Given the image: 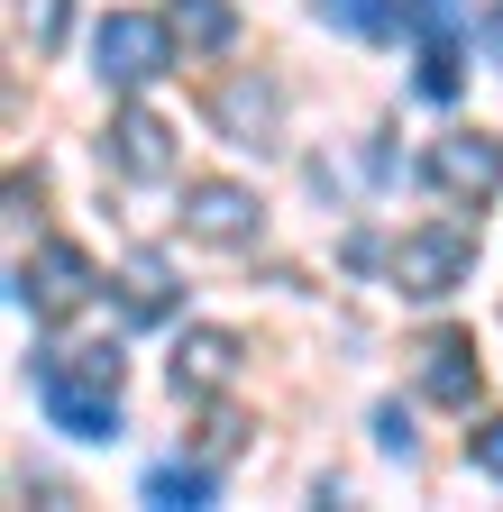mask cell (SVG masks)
I'll return each instance as SVG.
<instances>
[{"label":"cell","mask_w":503,"mask_h":512,"mask_svg":"<svg viewBox=\"0 0 503 512\" xmlns=\"http://www.w3.org/2000/svg\"><path fill=\"white\" fill-rule=\"evenodd\" d=\"M37 403L74 439H119V348H74L37 366Z\"/></svg>","instance_id":"cell-1"},{"label":"cell","mask_w":503,"mask_h":512,"mask_svg":"<svg viewBox=\"0 0 503 512\" xmlns=\"http://www.w3.org/2000/svg\"><path fill=\"white\" fill-rule=\"evenodd\" d=\"M385 266H394V284H403L412 302H439V293H458V284H467V266H476V229H458V220L403 229Z\"/></svg>","instance_id":"cell-2"},{"label":"cell","mask_w":503,"mask_h":512,"mask_svg":"<svg viewBox=\"0 0 503 512\" xmlns=\"http://www.w3.org/2000/svg\"><path fill=\"white\" fill-rule=\"evenodd\" d=\"M92 55H101V74L119 92H147L165 64H174V19H147V10H110L92 28Z\"/></svg>","instance_id":"cell-3"},{"label":"cell","mask_w":503,"mask_h":512,"mask_svg":"<svg viewBox=\"0 0 503 512\" xmlns=\"http://www.w3.org/2000/svg\"><path fill=\"white\" fill-rule=\"evenodd\" d=\"M92 293H101L92 256H83V247H65V238H46L28 266H19V311H37V320H74Z\"/></svg>","instance_id":"cell-4"},{"label":"cell","mask_w":503,"mask_h":512,"mask_svg":"<svg viewBox=\"0 0 503 512\" xmlns=\"http://www.w3.org/2000/svg\"><path fill=\"white\" fill-rule=\"evenodd\" d=\"M439 192H449V202H494L503 192V138H485V128H458V138H439L430 147V165H421Z\"/></svg>","instance_id":"cell-5"},{"label":"cell","mask_w":503,"mask_h":512,"mask_svg":"<svg viewBox=\"0 0 503 512\" xmlns=\"http://www.w3.org/2000/svg\"><path fill=\"white\" fill-rule=\"evenodd\" d=\"M183 229H193L202 247H247L257 238V192L247 183H183Z\"/></svg>","instance_id":"cell-6"},{"label":"cell","mask_w":503,"mask_h":512,"mask_svg":"<svg viewBox=\"0 0 503 512\" xmlns=\"http://www.w3.org/2000/svg\"><path fill=\"white\" fill-rule=\"evenodd\" d=\"M238 366H247L238 330H183V348H174V394L183 403H220L229 384H238Z\"/></svg>","instance_id":"cell-7"},{"label":"cell","mask_w":503,"mask_h":512,"mask_svg":"<svg viewBox=\"0 0 503 512\" xmlns=\"http://www.w3.org/2000/svg\"><path fill=\"white\" fill-rule=\"evenodd\" d=\"M412 384L430 403H476V339L467 330H430L412 348Z\"/></svg>","instance_id":"cell-8"},{"label":"cell","mask_w":503,"mask_h":512,"mask_svg":"<svg viewBox=\"0 0 503 512\" xmlns=\"http://www.w3.org/2000/svg\"><path fill=\"white\" fill-rule=\"evenodd\" d=\"M110 165L129 174V183H165L174 174V128L156 110H119L110 119Z\"/></svg>","instance_id":"cell-9"},{"label":"cell","mask_w":503,"mask_h":512,"mask_svg":"<svg viewBox=\"0 0 503 512\" xmlns=\"http://www.w3.org/2000/svg\"><path fill=\"white\" fill-rule=\"evenodd\" d=\"M211 119L229 128V147H257V156H266V147H275V119H284V110H275V83L238 74V83H220V92H211Z\"/></svg>","instance_id":"cell-10"},{"label":"cell","mask_w":503,"mask_h":512,"mask_svg":"<svg viewBox=\"0 0 503 512\" xmlns=\"http://www.w3.org/2000/svg\"><path fill=\"white\" fill-rule=\"evenodd\" d=\"M119 302H129V320H165L174 311V275H165L156 247H138L129 266H119Z\"/></svg>","instance_id":"cell-11"},{"label":"cell","mask_w":503,"mask_h":512,"mask_svg":"<svg viewBox=\"0 0 503 512\" xmlns=\"http://www.w3.org/2000/svg\"><path fill=\"white\" fill-rule=\"evenodd\" d=\"M174 37L183 46H193V55H220V46H238V10H229V0H174Z\"/></svg>","instance_id":"cell-12"},{"label":"cell","mask_w":503,"mask_h":512,"mask_svg":"<svg viewBox=\"0 0 503 512\" xmlns=\"http://www.w3.org/2000/svg\"><path fill=\"white\" fill-rule=\"evenodd\" d=\"M321 19L348 37H394L403 28V0H321Z\"/></svg>","instance_id":"cell-13"},{"label":"cell","mask_w":503,"mask_h":512,"mask_svg":"<svg viewBox=\"0 0 503 512\" xmlns=\"http://www.w3.org/2000/svg\"><path fill=\"white\" fill-rule=\"evenodd\" d=\"M147 503H211V467H183V458L147 467Z\"/></svg>","instance_id":"cell-14"},{"label":"cell","mask_w":503,"mask_h":512,"mask_svg":"<svg viewBox=\"0 0 503 512\" xmlns=\"http://www.w3.org/2000/svg\"><path fill=\"white\" fill-rule=\"evenodd\" d=\"M458 37H421V101H458Z\"/></svg>","instance_id":"cell-15"},{"label":"cell","mask_w":503,"mask_h":512,"mask_svg":"<svg viewBox=\"0 0 503 512\" xmlns=\"http://www.w3.org/2000/svg\"><path fill=\"white\" fill-rule=\"evenodd\" d=\"M19 28L37 37V55L55 46V37H65V0H19Z\"/></svg>","instance_id":"cell-16"},{"label":"cell","mask_w":503,"mask_h":512,"mask_svg":"<svg viewBox=\"0 0 503 512\" xmlns=\"http://www.w3.org/2000/svg\"><path fill=\"white\" fill-rule=\"evenodd\" d=\"M467 458H476V476L503 485V421H476V430H467Z\"/></svg>","instance_id":"cell-17"},{"label":"cell","mask_w":503,"mask_h":512,"mask_svg":"<svg viewBox=\"0 0 503 512\" xmlns=\"http://www.w3.org/2000/svg\"><path fill=\"white\" fill-rule=\"evenodd\" d=\"M403 19L421 37H458V0H403Z\"/></svg>","instance_id":"cell-18"},{"label":"cell","mask_w":503,"mask_h":512,"mask_svg":"<svg viewBox=\"0 0 503 512\" xmlns=\"http://www.w3.org/2000/svg\"><path fill=\"white\" fill-rule=\"evenodd\" d=\"M375 439H385L394 458H412V412H403V403H385V412H375Z\"/></svg>","instance_id":"cell-19"},{"label":"cell","mask_w":503,"mask_h":512,"mask_svg":"<svg viewBox=\"0 0 503 512\" xmlns=\"http://www.w3.org/2000/svg\"><path fill=\"white\" fill-rule=\"evenodd\" d=\"M485 55L503 64V0H494V19H485Z\"/></svg>","instance_id":"cell-20"}]
</instances>
